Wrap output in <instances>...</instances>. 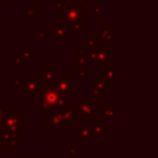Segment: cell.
<instances>
[{
  "label": "cell",
  "instance_id": "6da1fadb",
  "mask_svg": "<svg viewBox=\"0 0 158 158\" xmlns=\"http://www.w3.org/2000/svg\"><path fill=\"white\" fill-rule=\"evenodd\" d=\"M57 14L63 15L62 26L67 31H72L74 36H79L85 30V5L78 1L62 2L57 9Z\"/></svg>",
  "mask_w": 158,
  "mask_h": 158
},
{
  "label": "cell",
  "instance_id": "7a4b0ae2",
  "mask_svg": "<svg viewBox=\"0 0 158 158\" xmlns=\"http://www.w3.org/2000/svg\"><path fill=\"white\" fill-rule=\"evenodd\" d=\"M40 93V112L42 115L53 110H62L67 104V99L58 93L54 85H41Z\"/></svg>",
  "mask_w": 158,
  "mask_h": 158
},
{
  "label": "cell",
  "instance_id": "3957f363",
  "mask_svg": "<svg viewBox=\"0 0 158 158\" xmlns=\"http://www.w3.org/2000/svg\"><path fill=\"white\" fill-rule=\"evenodd\" d=\"M88 62L95 64L98 70L111 65L114 63V48L112 47H95V48H85L84 51Z\"/></svg>",
  "mask_w": 158,
  "mask_h": 158
},
{
  "label": "cell",
  "instance_id": "277c9868",
  "mask_svg": "<svg viewBox=\"0 0 158 158\" xmlns=\"http://www.w3.org/2000/svg\"><path fill=\"white\" fill-rule=\"evenodd\" d=\"M1 128L11 132L14 136H23V116L19 112L17 109H5Z\"/></svg>",
  "mask_w": 158,
  "mask_h": 158
},
{
  "label": "cell",
  "instance_id": "5b68a950",
  "mask_svg": "<svg viewBox=\"0 0 158 158\" xmlns=\"http://www.w3.org/2000/svg\"><path fill=\"white\" fill-rule=\"evenodd\" d=\"M54 88L67 100L72 99L74 96V75L73 74H65V75L57 74Z\"/></svg>",
  "mask_w": 158,
  "mask_h": 158
},
{
  "label": "cell",
  "instance_id": "8992f818",
  "mask_svg": "<svg viewBox=\"0 0 158 158\" xmlns=\"http://www.w3.org/2000/svg\"><path fill=\"white\" fill-rule=\"evenodd\" d=\"M41 78L40 75H30L26 81L22 84V96L25 99H37L40 98V86H41Z\"/></svg>",
  "mask_w": 158,
  "mask_h": 158
},
{
  "label": "cell",
  "instance_id": "52a82bcc",
  "mask_svg": "<svg viewBox=\"0 0 158 158\" xmlns=\"http://www.w3.org/2000/svg\"><path fill=\"white\" fill-rule=\"evenodd\" d=\"M79 120L80 121H91L96 117V104L91 102L90 98H79Z\"/></svg>",
  "mask_w": 158,
  "mask_h": 158
},
{
  "label": "cell",
  "instance_id": "ba28073f",
  "mask_svg": "<svg viewBox=\"0 0 158 158\" xmlns=\"http://www.w3.org/2000/svg\"><path fill=\"white\" fill-rule=\"evenodd\" d=\"M46 125L51 127L53 132H62L63 131V117L60 110H53L51 112H47L46 115Z\"/></svg>",
  "mask_w": 158,
  "mask_h": 158
},
{
  "label": "cell",
  "instance_id": "9c48e42d",
  "mask_svg": "<svg viewBox=\"0 0 158 158\" xmlns=\"http://www.w3.org/2000/svg\"><path fill=\"white\" fill-rule=\"evenodd\" d=\"M62 117H63V125L64 126H73L74 125V117L79 112V105L78 104H65V106L60 110Z\"/></svg>",
  "mask_w": 158,
  "mask_h": 158
},
{
  "label": "cell",
  "instance_id": "30bf717a",
  "mask_svg": "<svg viewBox=\"0 0 158 158\" xmlns=\"http://www.w3.org/2000/svg\"><path fill=\"white\" fill-rule=\"evenodd\" d=\"M51 41L52 42H68L69 36L67 35V30L62 25H57V23L51 25Z\"/></svg>",
  "mask_w": 158,
  "mask_h": 158
},
{
  "label": "cell",
  "instance_id": "8fae6325",
  "mask_svg": "<svg viewBox=\"0 0 158 158\" xmlns=\"http://www.w3.org/2000/svg\"><path fill=\"white\" fill-rule=\"evenodd\" d=\"M96 40L99 42H109V41H112L114 40V26L110 25V23H104L101 26V28L96 30L95 31V35Z\"/></svg>",
  "mask_w": 158,
  "mask_h": 158
},
{
  "label": "cell",
  "instance_id": "7c38bea8",
  "mask_svg": "<svg viewBox=\"0 0 158 158\" xmlns=\"http://www.w3.org/2000/svg\"><path fill=\"white\" fill-rule=\"evenodd\" d=\"M89 127L91 130V138L96 137V136H100V137H106L107 136V126L104 125L102 121L98 120L96 117L90 121Z\"/></svg>",
  "mask_w": 158,
  "mask_h": 158
},
{
  "label": "cell",
  "instance_id": "4fadbf2b",
  "mask_svg": "<svg viewBox=\"0 0 158 158\" xmlns=\"http://www.w3.org/2000/svg\"><path fill=\"white\" fill-rule=\"evenodd\" d=\"M73 63H74V67H73L74 68V74L78 73L79 70H81V69L88 68V64H89L88 58H86L84 52H75L74 56H73Z\"/></svg>",
  "mask_w": 158,
  "mask_h": 158
},
{
  "label": "cell",
  "instance_id": "5bb4252c",
  "mask_svg": "<svg viewBox=\"0 0 158 158\" xmlns=\"http://www.w3.org/2000/svg\"><path fill=\"white\" fill-rule=\"evenodd\" d=\"M57 69H41L40 70V78L42 80V83H44V85H54L56 78H57Z\"/></svg>",
  "mask_w": 158,
  "mask_h": 158
},
{
  "label": "cell",
  "instance_id": "9a60e30c",
  "mask_svg": "<svg viewBox=\"0 0 158 158\" xmlns=\"http://www.w3.org/2000/svg\"><path fill=\"white\" fill-rule=\"evenodd\" d=\"M90 85H91V88L99 90V91L102 93V94L109 90V86H107V83H106V78H105L102 74H98V75L95 77V79H93V80L90 81Z\"/></svg>",
  "mask_w": 158,
  "mask_h": 158
},
{
  "label": "cell",
  "instance_id": "2e32d148",
  "mask_svg": "<svg viewBox=\"0 0 158 158\" xmlns=\"http://www.w3.org/2000/svg\"><path fill=\"white\" fill-rule=\"evenodd\" d=\"M73 136L79 138L81 143H89L91 141V130L89 126H81L78 131L73 132Z\"/></svg>",
  "mask_w": 158,
  "mask_h": 158
},
{
  "label": "cell",
  "instance_id": "e0dca14e",
  "mask_svg": "<svg viewBox=\"0 0 158 158\" xmlns=\"http://www.w3.org/2000/svg\"><path fill=\"white\" fill-rule=\"evenodd\" d=\"M114 118V105L112 102L101 104V121H111Z\"/></svg>",
  "mask_w": 158,
  "mask_h": 158
},
{
  "label": "cell",
  "instance_id": "ac0fdd59",
  "mask_svg": "<svg viewBox=\"0 0 158 158\" xmlns=\"http://www.w3.org/2000/svg\"><path fill=\"white\" fill-rule=\"evenodd\" d=\"M11 57H12V60H14V63L16 64L17 69H20V70L23 69L25 64L28 62V59L23 56L22 52H14V53L11 54Z\"/></svg>",
  "mask_w": 158,
  "mask_h": 158
},
{
  "label": "cell",
  "instance_id": "d6986e66",
  "mask_svg": "<svg viewBox=\"0 0 158 158\" xmlns=\"http://www.w3.org/2000/svg\"><path fill=\"white\" fill-rule=\"evenodd\" d=\"M101 74L106 78V83H107V86H114V65H107L105 68L101 69Z\"/></svg>",
  "mask_w": 158,
  "mask_h": 158
},
{
  "label": "cell",
  "instance_id": "ffe728a7",
  "mask_svg": "<svg viewBox=\"0 0 158 158\" xmlns=\"http://www.w3.org/2000/svg\"><path fill=\"white\" fill-rule=\"evenodd\" d=\"M41 12V9L40 7H26L25 11H23V15L22 17L25 20H28V19H33L36 15H38Z\"/></svg>",
  "mask_w": 158,
  "mask_h": 158
},
{
  "label": "cell",
  "instance_id": "44dd1931",
  "mask_svg": "<svg viewBox=\"0 0 158 158\" xmlns=\"http://www.w3.org/2000/svg\"><path fill=\"white\" fill-rule=\"evenodd\" d=\"M33 40L35 42H43L47 40V31L44 28H37L33 31Z\"/></svg>",
  "mask_w": 158,
  "mask_h": 158
},
{
  "label": "cell",
  "instance_id": "7402d4cb",
  "mask_svg": "<svg viewBox=\"0 0 158 158\" xmlns=\"http://www.w3.org/2000/svg\"><path fill=\"white\" fill-rule=\"evenodd\" d=\"M25 79H23V75L22 74H14L11 75V85L14 88H20L22 86Z\"/></svg>",
  "mask_w": 158,
  "mask_h": 158
},
{
  "label": "cell",
  "instance_id": "603a6c76",
  "mask_svg": "<svg viewBox=\"0 0 158 158\" xmlns=\"http://www.w3.org/2000/svg\"><path fill=\"white\" fill-rule=\"evenodd\" d=\"M91 12L94 14V16H95L96 20H100L102 17V4L100 1L95 2L94 6H93V9H91Z\"/></svg>",
  "mask_w": 158,
  "mask_h": 158
},
{
  "label": "cell",
  "instance_id": "cb8c5ba5",
  "mask_svg": "<svg viewBox=\"0 0 158 158\" xmlns=\"http://www.w3.org/2000/svg\"><path fill=\"white\" fill-rule=\"evenodd\" d=\"M84 42H85V48H95L98 47V43H99L95 36H85Z\"/></svg>",
  "mask_w": 158,
  "mask_h": 158
},
{
  "label": "cell",
  "instance_id": "d4e9b609",
  "mask_svg": "<svg viewBox=\"0 0 158 158\" xmlns=\"http://www.w3.org/2000/svg\"><path fill=\"white\" fill-rule=\"evenodd\" d=\"M22 53L23 56L30 60V59H33L35 58V47H23L22 48Z\"/></svg>",
  "mask_w": 158,
  "mask_h": 158
},
{
  "label": "cell",
  "instance_id": "484cf974",
  "mask_svg": "<svg viewBox=\"0 0 158 158\" xmlns=\"http://www.w3.org/2000/svg\"><path fill=\"white\" fill-rule=\"evenodd\" d=\"M17 141H19V138L17 137H11V138H9L5 143H6V148H9V149H14V148H17Z\"/></svg>",
  "mask_w": 158,
  "mask_h": 158
},
{
  "label": "cell",
  "instance_id": "4316f807",
  "mask_svg": "<svg viewBox=\"0 0 158 158\" xmlns=\"http://www.w3.org/2000/svg\"><path fill=\"white\" fill-rule=\"evenodd\" d=\"M90 74H91L90 68H85V69H81V70H79L78 73H75V75H78L79 79H81V80L86 79L88 77H90Z\"/></svg>",
  "mask_w": 158,
  "mask_h": 158
},
{
  "label": "cell",
  "instance_id": "83f0119b",
  "mask_svg": "<svg viewBox=\"0 0 158 158\" xmlns=\"http://www.w3.org/2000/svg\"><path fill=\"white\" fill-rule=\"evenodd\" d=\"M77 153H78V149L74 146V143L73 142H68V156H74Z\"/></svg>",
  "mask_w": 158,
  "mask_h": 158
},
{
  "label": "cell",
  "instance_id": "f1b7e54d",
  "mask_svg": "<svg viewBox=\"0 0 158 158\" xmlns=\"http://www.w3.org/2000/svg\"><path fill=\"white\" fill-rule=\"evenodd\" d=\"M101 96H102V93H100L99 90H96V89H94V88H91V89H90V96H89V98L100 99Z\"/></svg>",
  "mask_w": 158,
  "mask_h": 158
},
{
  "label": "cell",
  "instance_id": "f546056e",
  "mask_svg": "<svg viewBox=\"0 0 158 158\" xmlns=\"http://www.w3.org/2000/svg\"><path fill=\"white\" fill-rule=\"evenodd\" d=\"M62 2H63V0H51V7L57 9Z\"/></svg>",
  "mask_w": 158,
  "mask_h": 158
},
{
  "label": "cell",
  "instance_id": "4dcf8cb0",
  "mask_svg": "<svg viewBox=\"0 0 158 158\" xmlns=\"http://www.w3.org/2000/svg\"><path fill=\"white\" fill-rule=\"evenodd\" d=\"M68 158H85V154L84 153H77L74 156H68Z\"/></svg>",
  "mask_w": 158,
  "mask_h": 158
},
{
  "label": "cell",
  "instance_id": "1f68e13d",
  "mask_svg": "<svg viewBox=\"0 0 158 158\" xmlns=\"http://www.w3.org/2000/svg\"><path fill=\"white\" fill-rule=\"evenodd\" d=\"M31 158H46V154L44 153H41V154H31Z\"/></svg>",
  "mask_w": 158,
  "mask_h": 158
},
{
  "label": "cell",
  "instance_id": "d6a6232c",
  "mask_svg": "<svg viewBox=\"0 0 158 158\" xmlns=\"http://www.w3.org/2000/svg\"><path fill=\"white\" fill-rule=\"evenodd\" d=\"M2 118H4V109L0 106V126L2 123Z\"/></svg>",
  "mask_w": 158,
  "mask_h": 158
},
{
  "label": "cell",
  "instance_id": "836d02e7",
  "mask_svg": "<svg viewBox=\"0 0 158 158\" xmlns=\"http://www.w3.org/2000/svg\"><path fill=\"white\" fill-rule=\"evenodd\" d=\"M31 154H32V153H26V154H20V156H17V158H31Z\"/></svg>",
  "mask_w": 158,
  "mask_h": 158
},
{
  "label": "cell",
  "instance_id": "e575fe53",
  "mask_svg": "<svg viewBox=\"0 0 158 158\" xmlns=\"http://www.w3.org/2000/svg\"><path fill=\"white\" fill-rule=\"evenodd\" d=\"M78 2H81V4H86V2H90V0H75Z\"/></svg>",
  "mask_w": 158,
  "mask_h": 158
},
{
  "label": "cell",
  "instance_id": "d590c367",
  "mask_svg": "<svg viewBox=\"0 0 158 158\" xmlns=\"http://www.w3.org/2000/svg\"><path fill=\"white\" fill-rule=\"evenodd\" d=\"M0 104H1V81H0Z\"/></svg>",
  "mask_w": 158,
  "mask_h": 158
},
{
  "label": "cell",
  "instance_id": "8d00e7d4",
  "mask_svg": "<svg viewBox=\"0 0 158 158\" xmlns=\"http://www.w3.org/2000/svg\"><path fill=\"white\" fill-rule=\"evenodd\" d=\"M0 58H1V42H0Z\"/></svg>",
  "mask_w": 158,
  "mask_h": 158
},
{
  "label": "cell",
  "instance_id": "74e56055",
  "mask_svg": "<svg viewBox=\"0 0 158 158\" xmlns=\"http://www.w3.org/2000/svg\"><path fill=\"white\" fill-rule=\"evenodd\" d=\"M0 33H1V20H0Z\"/></svg>",
  "mask_w": 158,
  "mask_h": 158
},
{
  "label": "cell",
  "instance_id": "f35d334b",
  "mask_svg": "<svg viewBox=\"0 0 158 158\" xmlns=\"http://www.w3.org/2000/svg\"><path fill=\"white\" fill-rule=\"evenodd\" d=\"M1 131H2V128H1V126H0V133H1Z\"/></svg>",
  "mask_w": 158,
  "mask_h": 158
},
{
  "label": "cell",
  "instance_id": "ab89813d",
  "mask_svg": "<svg viewBox=\"0 0 158 158\" xmlns=\"http://www.w3.org/2000/svg\"><path fill=\"white\" fill-rule=\"evenodd\" d=\"M0 69H1V64H0Z\"/></svg>",
  "mask_w": 158,
  "mask_h": 158
}]
</instances>
